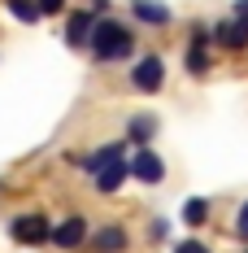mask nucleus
Masks as SVG:
<instances>
[{
	"label": "nucleus",
	"instance_id": "9",
	"mask_svg": "<svg viewBox=\"0 0 248 253\" xmlns=\"http://www.w3.org/2000/svg\"><path fill=\"white\" fill-rule=\"evenodd\" d=\"M213 40L226 44V48H244V44H248V31L240 22H218V26H213Z\"/></svg>",
	"mask_w": 248,
	"mask_h": 253
},
{
	"label": "nucleus",
	"instance_id": "12",
	"mask_svg": "<svg viewBox=\"0 0 248 253\" xmlns=\"http://www.w3.org/2000/svg\"><path fill=\"white\" fill-rule=\"evenodd\" d=\"M122 245H126L122 227H100V236H96V249L100 253H113V249H122Z\"/></svg>",
	"mask_w": 248,
	"mask_h": 253
},
{
	"label": "nucleus",
	"instance_id": "8",
	"mask_svg": "<svg viewBox=\"0 0 248 253\" xmlns=\"http://www.w3.org/2000/svg\"><path fill=\"white\" fill-rule=\"evenodd\" d=\"M92 22H96L92 13H74L70 26H66V44H70V48H83V44L92 40Z\"/></svg>",
	"mask_w": 248,
	"mask_h": 253
},
{
	"label": "nucleus",
	"instance_id": "19",
	"mask_svg": "<svg viewBox=\"0 0 248 253\" xmlns=\"http://www.w3.org/2000/svg\"><path fill=\"white\" fill-rule=\"evenodd\" d=\"M235 22L248 31V0H240V4H235Z\"/></svg>",
	"mask_w": 248,
	"mask_h": 253
},
{
	"label": "nucleus",
	"instance_id": "7",
	"mask_svg": "<svg viewBox=\"0 0 248 253\" xmlns=\"http://www.w3.org/2000/svg\"><path fill=\"white\" fill-rule=\"evenodd\" d=\"M122 179H126V162H122V157H113L109 166H100V170H96V188H100V192H118Z\"/></svg>",
	"mask_w": 248,
	"mask_h": 253
},
{
	"label": "nucleus",
	"instance_id": "17",
	"mask_svg": "<svg viewBox=\"0 0 248 253\" xmlns=\"http://www.w3.org/2000/svg\"><path fill=\"white\" fill-rule=\"evenodd\" d=\"M61 4H66V0H35L39 13H61Z\"/></svg>",
	"mask_w": 248,
	"mask_h": 253
},
{
	"label": "nucleus",
	"instance_id": "4",
	"mask_svg": "<svg viewBox=\"0 0 248 253\" xmlns=\"http://www.w3.org/2000/svg\"><path fill=\"white\" fill-rule=\"evenodd\" d=\"M161 79H166V66H161V57H157V52L140 57V66L131 70V83H135L140 92H157V87H161Z\"/></svg>",
	"mask_w": 248,
	"mask_h": 253
},
{
	"label": "nucleus",
	"instance_id": "6",
	"mask_svg": "<svg viewBox=\"0 0 248 253\" xmlns=\"http://www.w3.org/2000/svg\"><path fill=\"white\" fill-rule=\"evenodd\" d=\"M131 13H135L140 22H148V26H166L170 22V9L157 4V0H131Z\"/></svg>",
	"mask_w": 248,
	"mask_h": 253
},
{
	"label": "nucleus",
	"instance_id": "14",
	"mask_svg": "<svg viewBox=\"0 0 248 253\" xmlns=\"http://www.w3.org/2000/svg\"><path fill=\"white\" fill-rule=\"evenodd\" d=\"M9 9H13V18H18V22H35V18H39L35 0H9Z\"/></svg>",
	"mask_w": 248,
	"mask_h": 253
},
{
	"label": "nucleus",
	"instance_id": "1",
	"mask_svg": "<svg viewBox=\"0 0 248 253\" xmlns=\"http://www.w3.org/2000/svg\"><path fill=\"white\" fill-rule=\"evenodd\" d=\"M92 52H96V61H122L126 52L135 48V40H131V31H126L118 18H105V22H92Z\"/></svg>",
	"mask_w": 248,
	"mask_h": 253
},
{
	"label": "nucleus",
	"instance_id": "13",
	"mask_svg": "<svg viewBox=\"0 0 248 253\" xmlns=\"http://www.w3.org/2000/svg\"><path fill=\"white\" fill-rule=\"evenodd\" d=\"M183 218H187L192 227H200V223L209 218V201H205V197H196V201H187V205H183Z\"/></svg>",
	"mask_w": 248,
	"mask_h": 253
},
{
	"label": "nucleus",
	"instance_id": "5",
	"mask_svg": "<svg viewBox=\"0 0 248 253\" xmlns=\"http://www.w3.org/2000/svg\"><path fill=\"white\" fill-rule=\"evenodd\" d=\"M48 240H57L61 249H78V245L87 240V223H83V218H66L57 231H48Z\"/></svg>",
	"mask_w": 248,
	"mask_h": 253
},
{
	"label": "nucleus",
	"instance_id": "18",
	"mask_svg": "<svg viewBox=\"0 0 248 253\" xmlns=\"http://www.w3.org/2000/svg\"><path fill=\"white\" fill-rule=\"evenodd\" d=\"M174 253H209V249L196 245V240H183V245H174Z\"/></svg>",
	"mask_w": 248,
	"mask_h": 253
},
{
	"label": "nucleus",
	"instance_id": "16",
	"mask_svg": "<svg viewBox=\"0 0 248 253\" xmlns=\"http://www.w3.org/2000/svg\"><path fill=\"white\" fill-rule=\"evenodd\" d=\"M235 236H244V240H248V201L240 205V214H235Z\"/></svg>",
	"mask_w": 248,
	"mask_h": 253
},
{
	"label": "nucleus",
	"instance_id": "11",
	"mask_svg": "<svg viewBox=\"0 0 248 253\" xmlns=\"http://www.w3.org/2000/svg\"><path fill=\"white\" fill-rule=\"evenodd\" d=\"M113 157H122V144H105V149H100V153H92V157L83 162V170H92V175H96L100 166H109Z\"/></svg>",
	"mask_w": 248,
	"mask_h": 253
},
{
	"label": "nucleus",
	"instance_id": "3",
	"mask_svg": "<svg viewBox=\"0 0 248 253\" xmlns=\"http://www.w3.org/2000/svg\"><path fill=\"white\" fill-rule=\"evenodd\" d=\"M126 175H135L140 183H161V175H166V166H161V157L152 149H140L131 162H126Z\"/></svg>",
	"mask_w": 248,
	"mask_h": 253
},
{
	"label": "nucleus",
	"instance_id": "2",
	"mask_svg": "<svg viewBox=\"0 0 248 253\" xmlns=\"http://www.w3.org/2000/svg\"><path fill=\"white\" fill-rule=\"evenodd\" d=\"M9 231H13V240H22V245H44L52 227H48L44 214H18V218L9 223Z\"/></svg>",
	"mask_w": 248,
	"mask_h": 253
},
{
	"label": "nucleus",
	"instance_id": "10",
	"mask_svg": "<svg viewBox=\"0 0 248 253\" xmlns=\"http://www.w3.org/2000/svg\"><path fill=\"white\" fill-rule=\"evenodd\" d=\"M187 70L192 75H205L209 70V52H205V31L196 26V35H192V48H187Z\"/></svg>",
	"mask_w": 248,
	"mask_h": 253
},
{
	"label": "nucleus",
	"instance_id": "15",
	"mask_svg": "<svg viewBox=\"0 0 248 253\" xmlns=\"http://www.w3.org/2000/svg\"><path fill=\"white\" fill-rule=\"evenodd\" d=\"M152 131H157L152 118H135V123H131V140H140V144H144V140H152Z\"/></svg>",
	"mask_w": 248,
	"mask_h": 253
}]
</instances>
